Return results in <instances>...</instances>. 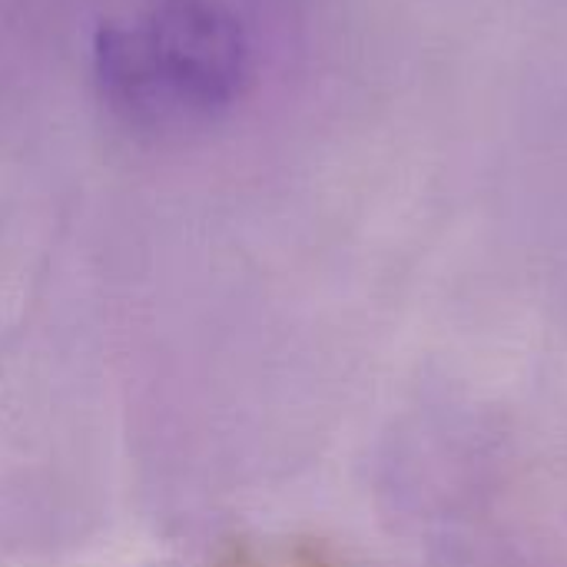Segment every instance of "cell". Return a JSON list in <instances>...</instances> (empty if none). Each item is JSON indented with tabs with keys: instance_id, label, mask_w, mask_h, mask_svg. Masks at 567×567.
I'll return each mask as SVG.
<instances>
[{
	"instance_id": "1",
	"label": "cell",
	"mask_w": 567,
	"mask_h": 567,
	"mask_svg": "<svg viewBox=\"0 0 567 567\" xmlns=\"http://www.w3.org/2000/svg\"><path fill=\"white\" fill-rule=\"evenodd\" d=\"M106 100L136 123H179L229 106L246 76L239 23L206 0H163L96 37Z\"/></svg>"
},
{
	"instance_id": "2",
	"label": "cell",
	"mask_w": 567,
	"mask_h": 567,
	"mask_svg": "<svg viewBox=\"0 0 567 567\" xmlns=\"http://www.w3.org/2000/svg\"><path fill=\"white\" fill-rule=\"evenodd\" d=\"M279 567H346L339 565V561H332V558H326L322 551H309V548H299V551H292L286 561Z\"/></svg>"
}]
</instances>
